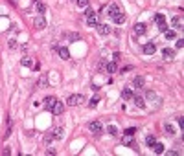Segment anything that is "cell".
Masks as SVG:
<instances>
[{"instance_id": "38", "label": "cell", "mask_w": 184, "mask_h": 156, "mask_svg": "<svg viewBox=\"0 0 184 156\" xmlns=\"http://www.w3.org/2000/svg\"><path fill=\"white\" fill-rule=\"evenodd\" d=\"M129 70H133V66H125V68H122V72L125 73V72H129Z\"/></svg>"}, {"instance_id": "31", "label": "cell", "mask_w": 184, "mask_h": 156, "mask_svg": "<svg viewBox=\"0 0 184 156\" xmlns=\"http://www.w3.org/2000/svg\"><path fill=\"white\" fill-rule=\"evenodd\" d=\"M68 39H70V41H79V33H70Z\"/></svg>"}, {"instance_id": "28", "label": "cell", "mask_w": 184, "mask_h": 156, "mask_svg": "<svg viewBox=\"0 0 184 156\" xmlns=\"http://www.w3.org/2000/svg\"><path fill=\"white\" fill-rule=\"evenodd\" d=\"M98 103H100V96H94V97H92V99H90V107L94 108V107H96V105H98Z\"/></svg>"}, {"instance_id": "39", "label": "cell", "mask_w": 184, "mask_h": 156, "mask_svg": "<svg viewBox=\"0 0 184 156\" xmlns=\"http://www.w3.org/2000/svg\"><path fill=\"white\" fill-rule=\"evenodd\" d=\"M46 154H50V156H53V154H55V151H53V149H48V151H46Z\"/></svg>"}, {"instance_id": "6", "label": "cell", "mask_w": 184, "mask_h": 156, "mask_svg": "<svg viewBox=\"0 0 184 156\" xmlns=\"http://www.w3.org/2000/svg\"><path fill=\"white\" fill-rule=\"evenodd\" d=\"M55 50H57V53H59V57H61V59H70V52H68V48H65V46H61V48H59V46H55Z\"/></svg>"}, {"instance_id": "29", "label": "cell", "mask_w": 184, "mask_h": 156, "mask_svg": "<svg viewBox=\"0 0 184 156\" xmlns=\"http://www.w3.org/2000/svg\"><path fill=\"white\" fill-rule=\"evenodd\" d=\"M107 130H109V134H112V136H116V134H118V128H116L114 125H111V127H109Z\"/></svg>"}, {"instance_id": "13", "label": "cell", "mask_w": 184, "mask_h": 156, "mask_svg": "<svg viewBox=\"0 0 184 156\" xmlns=\"http://www.w3.org/2000/svg\"><path fill=\"white\" fill-rule=\"evenodd\" d=\"M122 97H123V99H133L135 94H133V90L127 87V88H123V90H122Z\"/></svg>"}, {"instance_id": "15", "label": "cell", "mask_w": 184, "mask_h": 156, "mask_svg": "<svg viewBox=\"0 0 184 156\" xmlns=\"http://www.w3.org/2000/svg\"><path fill=\"white\" fill-rule=\"evenodd\" d=\"M135 103H136V107H138V108H144V107H146V99H144L142 96H136L135 97Z\"/></svg>"}, {"instance_id": "35", "label": "cell", "mask_w": 184, "mask_h": 156, "mask_svg": "<svg viewBox=\"0 0 184 156\" xmlns=\"http://www.w3.org/2000/svg\"><path fill=\"white\" fill-rule=\"evenodd\" d=\"M182 46H184V41H182V39H179V41H177V48H182Z\"/></svg>"}, {"instance_id": "26", "label": "cell", "mask_w": 184, "mask_h": 156, "mask_svg": "<svg viewBox=\"0 0 184 156\" xmlns=\"http://www.w3.org/2000/svg\"><path fill=\"white\" fill-rule=\"evenodd\" d=\"M20 64H22V66H28V68H30V66L33 64V62H31V59H28V57H24V59L20 61Z\"/></svg>"}, {"instance_id": "9", "label": "cell", "mask_w": 184, "mask_h": 156, "mask_svg": "<svg viewBox=\"0 0 184 156\" xmlns=\"http://www.w3.org/2000/svg\"><path fill=\"white\" fill-rule=\"evenodd\" d=\"M96 29H98V33H100V35H109V33H111V28H109L107 24H98Z\"/></svg>"}, {"instance_id": "12", "label": "cell", "mask_w": 184, "mask_h": 156, "mask_svg": "<svg viewBox=\"0 0 184 156\" xmlns=\"http://www.w3.org/2000/svg\"><path fill=\"white\" fill-rule=\"evenodd\" d=\"M171 26H173L175 29H182V20H181V17H173V18H171Z\"/></svg>"}, {"instance_id": "21", "label": "cell", "mask_w": 184, "mask_h": 156, "mask_svg": "<svg viewBox=\"0 0 184 156\" xmlns=\"http://www.w3.org/2000/svg\"><path fill=\"white\" fill-rule=\"evenodd\" d=\"M155 142H156V138H155L153 134H149V136L146 138V145H147V147H153V145H155Z\"/></svg>"}, {"instance_id": "14", "label": "cell", "mask_w": 184, "mask_h": 156, "mask_svg": "<svg viewBox=\"0 0 184 156\" xmlns=\"http://www.w3.org/2000/svg\"><path fill=\"white\" fill-rule=\"evenodd\" d=\"M46 87H48V77H46V75H42L41 79L37 81V88H46Z\"/></svg>"}, {"instance_id": "20", "label": "cell", "mask_w": 184, "mask_h": 156, "mask_svg": "<svg viewBox=\"0 0 184 156\" xmlns=\"http://www.w3.org/2000/svg\"><path fill=\"white\" fill-rule=\"evenodd\" d=\"M155 22H156V26H160V24H166V18H164V15H162V13L155 15Z\"/></svg>"}, {"instance_id": "25", "label": "cell", "mask_w": 184, "mask_h": 156, "mask_svg": "<svg viewBox=\"0 0 184 156\" xmlns=\"http://www.w3.org/2000/svg\"><path fill=\"white\" fill-rule=\"evenodd\" d=\"M123 145H135V142H133V138H131V136H127V134H125V138H123Z\"/></svg>"}, {"instance_id": "8", "label": "cell", "mask_w": 184, "mask_h": 156, "mask_svg": "<svg viewBox=\"0 0 184 156\" xmlns=\"http://www.w3.org/2000/svg\"><path fill=\"white\" fill-rule=\"evenodd\" d=\"M155 52H156V46H155V42H147V44L144 46V53H146V55H153Z\"/></svg>"}, {"instance_id": "3", "label": "cell", "mask_w": 184, "mask_h": 156, "mask_svg": "<svg viewBox=\"0 0 184 156\" xmlns=\"http://www.w3.org/2000/svg\"><path fill=\"white\" fill-rule=\"evenodd\" d=\"M63 110H65V105L61 103V101H55V103H53V107H52V114L53 116H59V114H63Z\"/></svg>"}, {"instance_id": "7", "label": "cell", "mask_w": 184, "mask_h": 156, "mask_svg": "<svg viewBox=\"0 0 184 156\" xmlns=\"http://www.w3.org/2000/svg\"><path fill=\"white\" fill-rule=\"evenodd\" d=\"M162 57H164L166 61H173V59H175V52H173L171 48H164V50H162Z\"/></svg>"}, {"instance_id": "34", "label": "cell", "mask_w": 184, "mask_h": 156, "mask_svg": "<svg viewBox=\"0 0 184 156\" xmlns=\"http://www.w3.org/2000/svg\"><path fill=\"white\" fill-rule=\"evenodd\" d=\"M52 140H53V136H52V134H46V136H44V142H46V143H50Z\"/></svg>"}, {"instance_id": "22", "label": "cell", "mask_w": 184, "mask_h": 156, "mask_svg": "<svg viewBox=\"0 0 184 156\" xmlns=\"http://www.w3.org/2000/svg\"><path fill=\"white\" fill-rule=\"evenodd\" d=\"M153 151H155L156 154H162V153H164V145H162V143H156V142H155V145H153Z\"/></svg>"}, {"instance_id": "27", "label": "cell", "mask_w": 184, "mask_h": 156, "mask_svg": "<svg viewBox=\"0 0 184 156\" xmlns=\"http://www.w3.org/2000/svg\"><path fill=\"white\" fill-rule=\"evenodd\" d=\"M88 2H90V0H77V6H79V7H88Z\"/></svg>"}, {"instance_id": "30", "label": "cell", "mask_w": 184, "mask_h": 156, "mask_svg": "<svg viewBox=\"0 0 184 156\" xmlns=\"http://www.w3.org/2000/svg\"><path fill=\"white\" fill-rule=\"evenodd\" d=\"M164 128H166V132H168V134H173V132H175V130H173V127H171L169 123H166V125H164Z\"/></svg>"}, {"instance_id": "23", "label": "cell", "mask_w": 184, "mask_h": 156, "mask_svg": "<svg viewBox=\"0 0 184 156\" xmlns=\"http://www.w3.org/2000/svg\"><path fill=\"white\" fill-rule=\"evenodd\" d=\"M164 35H166L168 41H171V39H175V35H177V33H175V29H166V31H164Z\"/></svg>"}, {"instance_id": "32", "label": "cell", "mask_w": 184, "mask_h": 156, "mask_svg": "<svg viewBox=\"0 0 184 156\" xmlns=\"http://www.w3.org/2000/svg\"><path fill=\"white\" fill-rule=\"evenodd\" d=\"M135 132H136V128H135V127H131V128H125V134H127V136H133Z\"/></svg>"}, {"instance_id": "11", "label": "cell", "mask_w": 184, "mask_h": 156, "mask_svg": "<svg viewBox=\"0 0 184 156\" xmlns=\"http://www.w3.org/2000/svg\"><path fill=\"white\" fill-rule=\"evenodd\" d=\"M55 97H53V96H48V97H46V99H44V108H46V110H52V107H53V103H55Z\"/></svg>"}, {"instance_id": "10", "label": "cell", "mask_w": 184, "mask_h": 156, "mask_svg": "<svg viewBox=\"0 0 184 156\" xmlns=\"http://www.w3.org/2000/svg\"><path fill=\"white\" fill-rule=\"evenodd\" d=\"M146 29H147V26L144 24V22L135 24V33H136V35H144V33H146Z\"/></svg>"}, {"instance_id": "5", "label": "cell", "mask_w": 184, "mask_h": 156, "mask_svg": "<svg viewBox=\"0 0 184 156\" xmlns=\"http://www.w3.org/2000/svg\"><path fill=\"white\" fill-rule=\"evenodd\" d=\"M33 26H35L37 29H44V28H46V20H44V17H42V15L35 17V20H33Z\"/></svg>"}, {"instance_id": "2", "label": "cell", "mask_w": 184, "mask_h": 156, "mask_svg": "<svg viewBox=\"0 0 184 156\" xmlns=\"http://www.w3.org/2000/svg\"><path fill=\"white\" fill-rule=\"evenodd\" d=\"M83 101H85V97L81 96V94H72V96H68L66 103H68L70 107H77V105H81Z\"/></svg>"}, {"instance_id": "4", "label": "cell", "mask_w": 184, "mask_h": 156, "mask_svg": "<svg viewBox=\"0 0 184 156\" xmlns=\"http://www.w3.org/2000/svg\"><path fill=\"white\" fill-rule=\"evenodd\" d=\"M88 128H90V132H94V134H100V132L103 130V125L100 121H90L88 123Z\"/></svg>"}, {"instance_id": "18", "label": "cell", "mask_w": 184, "mask_h": 156, "mask_svg": "<svg viewBox=\"0 0 184 156\" xmlns=\"http://www.w3.org/2000/svg\"><path fill=\"white\" fill-rule=\"evenodd\" d=\"M35 7H37V11H39V13H44V11H46L44 2H41V0H35Z\"/></svg>"}, {"instance_id": "17", "label": "cell", "mask_w": 184, "mask_h": 156, "mask_svg": "<svg viewBox=\"0 0 184 156\" xmlns=\"http://www.w3.org/2000/svg\"><path fill=\"white\" fill-rule=\"evenodd\" d=\"M133 85H135V88H144V77H135V81H133Z\"/></svg>"}, {"instance_id": "33", "label": "cell", "mask_w": 184, "mask_h": 156, "mask_svg": "<svg viewBox=\"0 0 184 156\" xmlns=\"http://www.w3.org/2000/svg\"><path fill=\"white\" fill-rule=\"evenodd\" d=\"M7 44H9V50H17V41H9Z\"/></svg>"}, {"instance_id": "37", "label": "cell", "mask_w": 184, "mask_h": 156, "mask_svg": "<svg viewBox=\"0 0 184 156\" xmlns=\"http://www.w3.org/2000/svg\"><path fill=\"white\" fill-rule=\"evenodd\" d=\"M118 59H120V53H118V52H116V53H114V55H112V61H118Z\"/></svg>"}, {"instance_id": "1", "label": "cell", "mask_w": 184, "mask_h": 156, "mask_svg": "<svg viewBox=\"0 0 184 156\" xmlns=\"http://www.w3.org/2000/svg\"><path fill=\"white\" fill-rule=\"evenodd\" d=\"M109 17L116 22V24H123L125 22V13L122 11V7L118 4H111L109 6Z\"/></svg>"}, {"instance_id": "24", "label": "cell", "mask_w": 184, "mask_h": 156, "mask_svg": "<svg viewBox=\"0 0 184 156\" xmlns=\"http://www.w3.org/2000/svg\"><path fill=\"white\" fill-rule=\"evenodd\" d=\"M107 72L109 73H114L116 72V61H112V62H109V64H107Z\"/></svg>"}, {"instance_id": "16", "label": "cell", "mask_w": 184, "mask_h": 156, "mask_svg": "<svg viewBox=\"0 0 184 156\" xmlns=\"http://www.w3.org/2000/svg\"><path fill=\"white\" fill-rule=\"evenodd\" d=\"M52 136H53V140H61L63 138V127H57L55 130H52Z\"/></svg>"}, {"instance_id": "19", "label": "cell", "mask_w": 184, "mask_h": 156, "mask_svg": "<svg viewBox=\"0 0 184 156\" xmlns=\"http://www.w3.org/2000/svg\"><path fill=\"white\" fill-rule=\"evenodd\" d=\"M87 24H88V26H98V17H96V13L90 15V17H87Z\"/></svg>"}, {"instance_id": "36", "label": "cell", "mask_w": 184, "mask_h": 156, "mask_svg": "<svg viewBox=\"0 0 184 156\" xmlns=\"http://www.w3.org/2000/svg\"><path fill=\"white\" fill-rule=\"evenodd\" d=\"M90 15H94L92 9H87V11H85V17H90Z\"/></svg>"}]
</instances>
